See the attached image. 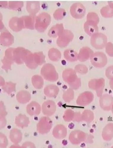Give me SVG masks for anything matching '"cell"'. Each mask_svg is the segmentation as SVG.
I'll list each match as a JSON object with an SVG mask.
<instances>
[{
  "instance_id": "d590c367",
  "label": "cell",
  "mask_w": 113,
  "mask_h": 148,
  "mask_svg": "<svg viewBox=\"0 0 113 148\" xmlns=\"http://www.w3.org/2000/svg\"><path fill=\"white\" fill-rule=\"evenodd\" d=\"M106 53L111 57H113V44L111 42L108 43L105 46Z\"/></svg>"
},
{
  "instance_id": "30bf717a",
  "label": "cell",
  "mask_w": 113,
  "mask_h": 148,
  "mask_svg": "<svg viewBox=\"0 0 113 148\" xmlns=\"http://www.w3.org/2000/svg\"><path fill=\"white\" fill-rule=\"evenodd\" d=\"M99 23L94 20L86 19V21L84 25V28L85 32L90 36L98 33L99 28L97 25Z\"/></svg>"
},
{
  "instance_id": "8d00e7d4",
  "label": "cell",
  "mask_w": 113,
  "mask_h": 148,
  "mask_svg": "<svg viewBox=\"0 0 113 148\" xmlns=\"http://www.w3.org/2000/svg\"><path fill=\"white\" fill-rule=\"evenodd\" d=\"M105 75L108 79L113 80V66H110L106 69Z\"/></svg>"
},
{
  "instance_id": "9a60e30c",
  "label": "cell",
  "mask_w": 113,
  "mask_h": 148,
  "mask_svg": "<svg viewBox=\"0 0 113 148\" xmlns=\"http://www.w3.org/2000/svg\"><path fill=\"white\" fill-rule=\"evenodd\" d=\"M41 109L40 105L34 101L31 102L27 107V113L31 116L39 115L40 113Z\"/></svg>"
},
{
  "instance_id": "ac0fdd59",
  "label": "cell",
  "mask_w": 113,
  "mask_h": 148,
  "mask_svg": "<svg viewBox=\"0 0 113 148\" xmlns=\"http://www.w3.org/2000/svg\"><path fill=\"white\" fill-rule=\"evenodd\" d=\"M15 123L18 127L23 128L28 126L30 121L29 118L26 115L20 114L16 117Z\"/></svg>"
},
{
  "instance_id": "6da1fadb",
  "label": "cell",
  "mask_w": 113,
  "mask_h": 148,
  "mask_svg": "<svg viewBox=\"0 0 113 148\" xmlns=\"http://www.w3.org/2000/svg\"><path fill=\"white\" fill-rule=\"evenodd\" d=\"M62 77L64 81L69 84L71 89H78L81 86V80L74 70L68 68L63 72Z\"/></svg>"
},
{
  "instance_id": "d6a6232c",
  "label": "cell",
  "mask_w": 113,
  "mask_h": 148,
  "mask_svg": "<svg viewBox=\"0 0 113 148\" xmlns=\"http://www.w3.org/2000/svg\"><path fill=\"white\" fill-rule=\"evenodd\" d=\"M74 97V92L72 89H69L66 91L63 95L64 101L67 102H70L73 100Z\"/></svg>"
},
{
  "instance_id": "1f68e13d",
  "label": "cell",
  "mask_w": 113,
  "mask_h": 148,
  "mask_svg": "<svg viewBox=\"0 0 113 148\" xmlns=\"http://www.w3.org/2000/svg\"><path fill=\"white\" fill-rule=\"evenodd\" d=\"M16 86V84L11 82H8L5 84L3 86L2 89L5 92L10 94L15 91Z\"/></svg>"
},
{
  "instance_id": "e575fe53",
  "label": "cell",
  "mask_w": 113,
  "mask_h": 148,
  "mask_svg": "<svg viewBox=\"0 0 113 148\" xmlns=\"http://www.w3.org/2000/svg\"><path fill=\"white\" fill-rule=\"evenodd\" d=\"M74 70L76 73L84 75L88 72V69L85 65L82 64H79L75 66Z\"/></svg>"
},
{
  "instance_id": "ab89813d",
  "label": "cell",
  "mask_w": 113,
  "mask_h": 148,
  "mask_svg": "<svg viewBox=\"0 0 113 148\" xmlns=\"http://www.w3.org/2000/svg\"><path fill=\"white\" fill-rule=\"evenodd\" d=\"M23 148H35V146L31 142H26L24 143L22 147Z\"/></svg>"
},
{
  "instance_id": "2e32d148",
  "label": "cell",
  "mask_w": 113,
  "mask_h": 148,
  "mask_svg": "<svg viewBox=\"0 0 113 148\" xmlns=\"http://www.w3.org/2000/svg\"><path fill=\"white\" fill-rule=\"evenodd\" d=\"M99 102L102 108L105 109H109L113 104V98L110 95H105L101 96Z\"/></svg>"
},
{
  "instance_id": "ba28073f",
  "label": "cell",
  "mask_w": 113,
  "mask_h": 148,
  "mask_svg": "<svg viewBox=\"0 0 113 148\" xmlns=\"http://www.w3.org/2000/svg\"><path fill=\"white\" fill-rule=\"evenodd\" d=\"M70 12L71 15L73 18L76 19H81L85 16L86 9L82 3H76L71 5Z\"/></svg>"
},
{
  "instance_id": "cb8c5ba5",
  "label": "cell",
  "mask_w": 113,
  "mask_h": 148,
  "mask_svg": "<svg viewBox=\"0 0 113 148\" xmlns=\"http://www.w3.org/2000/svg\"><path fill=\"white\" fill-rule=\"evenodd\" d=\"M78 55L76 52L71 49H67L64 53L65 59L71 62H75L78 60Z\"/></svg>"
},
{
  "instance_id": "60d3db41",
  "label": "cell",
  "mask_w": 113,
  "mask_h": 148,
  "mask_svg": "<svg viewBox=\"0 0 113 148\" xmlns=\"http://www.w3.org/2000/svg\"><path fill=\"white\" fill-rule=\"evenodd\" d=\"M110 84L111 88L113 90V80H110Z\"/></svg>"
},
{
  "instance_id": "4dcf8cb0",
  "label": "cell",
  "mask_w": 113,
  "mask_h": 148,
  "mask_svg": "<svg viewBox=\"0 0 113 148\" xmlns=\"http://www.w3.org/2000/svg\"><path fill=\"white\" fill-rule=\"evenodd\" d=\"M4 103L2 102L1 103V127L2 128L5 127L6 124L5 116L7 115V112L4 105Z\"/></svg>"
},
{
  "instance_id": "603a6c76",
  "label": "cell",
  "mask_w": 113,
  "mask_h": 148,
  "mask_svg": "<svg viewBox=\"0 0 113 148\" xmlns=\"http://www.w3.org/2000/svg\"><path fill=\"white\" fill-rule=\"evenodd\" d=\"M14 42V38L10 33L4 32L2 33L1 36V43L2 45L8 46L12 45Z\"/></svg>"
},
{
  "instance_id": "7c38bea8",
  "label": "cell",
  "mask_w": 113,
  "mask_h": 148,
  "mask_svg": "<svg viewBox=\"0 0 113 148\" xmlns=\"http://www.w3.org/2000/svg\"><path fill=\"white\" fill-rule=\"evenodd\" d=\"M94 96L93 94L90 92H86L81 94L78 97L77 104L81 106H85L90 104L93 101Z\"/></svg>"
},
{
  "instance_id": "f546056e",
  "label": "cell",
  "mask_w": 113,
  "mask_h": 148,
  "mask_svg": "<svg viewBox=\"0 0 113 148\" xmlns=\"http://www.w3.org/2000/svg\"><path fill=\"white\" fill-rule=\"evenodd\" d=\"M35 62L38 66L41 65L45 62V56L42 52L34 54Z\"/></svg>"
},
{
  "instance_id": "b9f144b4",
  "label": "cell",
  "mask_w": 113,
  "mask_h": 148,
  "mask_svg": "<svg viewBox=\"0 0 113 148\" xmlns=\"http://www.w3.org/2000/svg\"><path fill=\"white\" fill-rule=\"evenodd\" d=\"M109 5L112 9H113V2L109 1L108 2Z\"/></svg>"
},
{
  "instance_id": "ffe728a7",
  "label": "cell",
  "mask_w": 113,
  "mask_h": 148,
  "mask_svg": "<svg viewBox=\"0 0 113 148\" xmlns=\"http://www.w3.org/2000/svg\"><path fill=\"white\" fill-rule=\"evenodd\" d=\"M59 88L55 85L51 84L47 86L44 89L45 95L50 97H55L58 94Z\"/></svg>"
},
{
  "instance_id": "277c9868",
  "label": "cell",
  "mask_w": 113,
  "mask_h": 148,
  "mask_svg": "<svg viewBox=\"0 0 113 148\" xmlns=\"http://www.w3.org/2000/svg\"><path fill=\"white\" fill-rule=\"evenodd\" d=\"M91 44L97 49H102L105 47L108 43L107 36L101 33H97L91 36Z\"/></svg>"
},
{
  "instance_id": "44dd1931",
  "label": "cell",
  "mask_w": 113,
  "mask_h": 148,
  "mask_svg": "<svg viewBox=\"0 0 113 148\" xmlns=\"http://www.w3.org/2000/svg\"><path fill=\"white\" fill-rule=\"evenodd\" d=\"M16 98L20 103L26 104L30 100L31 95L29 92L27 91L21 90L17 94Z\"/></svg>"
},
{
  "instance_id": "f35d334b",
  "label": "cell",
  "mask_w": 113,
  "mask_h": 148,
  "mask_svg": "<svg viewBox=\"0 0 113 148\" xmlns=\"http://www.w3.org/2000/svg\"><path fill=\"white\" fill-rule=\"evenodd\" d=\"M22 2H10L9 6L10 8L14 9H18L21 8L22 6H18L21 4H23Z\"/></svg>"
},
{
  "instance_id": "8fae6325",
  "label": "cell",
  "mask_w": 113,
  "mask_h": 148,
  "mask_svg": "<svg viewBox=\"0 0 113 148\" xmlns=\"http://www.w3.org/2000/svg\"><path fill=\"white\" fill-rule=\"evenodd\" d=\"M56 106L53 101L48 100L45 102L42 105V110L43 114L47 116H51L55 113Z\"/></svg>"
},
{
  "instance_id": "52a82bcc",
  "label": "cell",
  "mask_w": 113,
  "mask_h": 148,
  "mask_svg": "<svg viewBox=\"0 0 113 148\" xmlns=\"http://www.w3.org/2000/svg\"><path fill=\"white\" fill-rule=\"evenodd\" d=\"M52 127V121L49 118H42L37 125V130L40 134H44L49 132Z\"/></svg>"
},
{
  "instance_id": "5bb4252c",
  "label": "cell",
  "mask_w": 113,
  "mask_h": 148,
  "mask_svg": "<svg viewBox=\"0 0 113 148\" xmlns=\"http://www.w3.org/2000/svg\"><path fill=\"white\" fill-rule=\"evenodd\" d=\"M9 26L10 28L16 32L19 31L24 28L23 21L22 18L17 17L12 18L10 21Z\"/></svg>"
},
{
  "instance_id": "5b68a950",
  "label": "cell",
  "mask_w": 113,
  "mask_h": 148,
  "mask_svg": "<svg viewBox=\"0 0 113 148\" xmlns=\"http://www.w3.org/2000/svg\"><path fill=\"white\" fill-rule=\"evenodd\" d=\"M92 65L97 68L104 67L108 62V59L105 54L102 52H97L93 54L90 58Z\"/></svg>"
},
{
  "instance_id": "9c48e42d",
  "label": "cell",
  "mask_w": 113,
  "mask_h": 148,
  "mask_svg": "<svg viewBox=\"0 0 113 148\" xmlns=\"http://www.w3.org/2000/svg\"><path fill=\"white\" fill-rule=\"evenodd\" d=\"M105 84V81L103 78L93 79L89 82V86L90 89L96 91L98 96L100 97L103 94Z\"/></svg>"
},
{
  "instance_id": "4fadbf2b",
  "label": "cell",
  "mask_w": 113,
  "mask_h": 148,
  "mask_svg": "<svg viewBox=\"0 0 113 148\" xmlns=\"http://www.w3.org/2000/svg\"><path fill=\"white\" fill-rule=\"evenodd\" d=\"M93 53V51L90 47H83L81 49L78 54V60L81 62H84L90 58Z\"/></svg>"
},
{
  "instance_id": "74e56055",
  "label": "cell",
  "mask_w": 113,
  "mask_h": 148,
  "mask_svg": "<svg viewBox=\"0 0 113 148\" xmlns=\"http://www.w3.org/2000/svg\"><path fill=\"white\" fill-rule=\"evenodd\" d=\"M8 144V141L5 136L3 134H1V147L5 148Z\"/></svg>"
},
{
  "instance_id": "4316f807",
  "label": "cell",
  "mask_w": 113,
  "mask_h": 148,
  "mask_svg": "<svg viewBox=\"0 0 113 148\" xmlns=\"http://www.w3.org/2000/svg\"><path fill=\"white\" fill-rule=\"evenodd\" d=\"M48 56L49 59L53 61H57L61 58V54L58 49L53 48L49 50Z\"/></svg>"
},
{
  "instance_id": "7402d4cb",
  "label": "cell",
  "mask_w": 113,
  "mask_h": 148,
  "mask_svg": "<svg viewBox=\"0 0 113 148\" xmlns=\"http://www.w3.org/2000/svg\"><path fill=\"white\" fill-rule=\"evenodd\" d=\"M64 30V27L62 24H58L50 29L48 35L52 38H56L57 36H59Z\"/></svg>"
},
{
  "instance_id": "83f0119b",
  "label": "cell",
  "mask_w": 113,
  "mask_h": 148,
  "mask_svg": "<svg viewBox=\"0 0 113 148\" xmlns=\"http://www.w3.org/2000/svg\"><path fill=\"white\" fill-rule=\"evenodd\" d=\"M32 80L34 87L36 89H40L43 87L44 82L41 77L39 75H34L32 77Z\"/></svg>"
},
{
  "instance_id": "836d02e7",
  "label": "cell",
  "mask_w": 113,
  "mask_h": 148,
  "mask_svg": "<svg viewBox=\"0 0 113 148\" xmlns=\"http://www.w3.org/2000/svg\"><path fill=\"white\" fill-rule=\"evenodd\" d=\"M66 12L63 9L60 8L56 10L53 14L55 18L57 20H60L65 16Z\"/></svg>"
},
{
  "instance_id": "d6986e66",
  "label": "cell",
  "mask_w": 113,
  "mask_h": 148,
  "mask_svg": "<svg viewBox=\"0 0 113 148\" xmlns=\"http://www.w3.org/2000/svg\"><path fill=\"white\" fill-rule=\"evenodd\" d=\"M10 138L12 142L17 144L20 143L22 140V133L19 130L16 128L13 129L10 132Z\"/></svg>"
},
{
  "instance_id": "f1b7e54d",
  "label": "cell",
  "mask_w": 113,
  "mask_h": 148,
  "mask_svg": "<svg viewBox=\"0 0 113 148\" xmlns=\"http://www.w3.org/2000/svg\"><path fill=\"white\" fill-rule=\"evenodd\" d=\"M100 13L102 16L105 18H110L113 17V9L109 5L103 7L100 10Z\"/></svg>"
},
{
  "instance_id": "3957f363",
  "label": "cell",
  "mask_w": 113,
  "mask_h": 148,
  "mask_svg": "<svg viewBox=\"0 0 113 148\" xmlns=\"http://www.w3.org/2000/svg\"><path fill=\"white\" fill-rule=\"evenodd\" d=\"M51 22V16L45 12H43L36 17L35 28L40 32H43L48 27Z\"/></svg>"
},
{
  "instance_id": "d4e9b609",
  "label": "cell",
  "mask_w": 113,
  "mask_h": 148,
  "mask_svg": "<svg viewBox=\"0 0 113 148\" xmlns=\"http://www.w3.org/2000/svg\"><path fill=\"white\" fill-rule=\"evenodd\" d=\"M40 9V4L39 2H27V9L29 13L34 15L38 12Z\"/></svg>"
},
{
  "instance_id": "484cf974",
  "label": "cell",
  "mask_w": 113,
  "mask_h": 148,
  "mask_svg": "<svg viewBox=\"0 0 113 148\" xmlns=\"http://www.w3.org/2000/svg\"><path fill=\"white\" fill-rule=\"evenodd\" d=\"M23 19L24 28H26L33 29L34 22V15L24 16L21 18Z\"/></svg>"
},
{
  "instance_id": "e0dca14e",
  "label": "cell",
  "mask_w": 113,
  "mask_h": 148,
  "mask_svg": "<svg viewBox=\"0 0 113 148\" xmlns=\"http://www.w3.org/2000/svg\"><path fill=\"white\" fill-rule=\"evenodd\" d=\"M53 134L54 137L58 139H62L66 136V128L63 125H58L53 129Z\"/></svg>"
},
{
  "instance_id": "7a4b0ae2",
  "label": "cell",
  "mask_w": 113,
  "mask_h": 148,
  "mask_svg": "<svg viewBox=\"0 0 113 148\" xmlns=\"http://www.w3.org/2000/svg\"><path fill=\"white\" fill-rule=\"evenodd\" d=\"M41 74L45 80L50 82L56 81L58 78V74L55 67L51 64H47L43 66Z\"/></svg>"
},
{
  "instance_id": "8992f818",
  "label": "cell",
  "mask_w": 113,
  "mask_h": 148,
  "mask_svg": "<svg viewBox=\"0 0 113 148\" xmlns=\"http://www.w3.org/2000/svg\"><path fill=\"white\" fill-rule=\"evenodd\" d=\"M74 35L70 30H64L57 40V43L60 47L63 48L67 46L73 40Z\"/></svg>"
}]
</instances>
